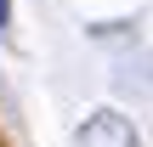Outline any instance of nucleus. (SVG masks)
Masks as SVG:
<instances>
[{"instance_id": "obj_3", "label": "nucleus", "mask_w": 153, "mask_h": 147, "mask_svg": "<svg viewBox=\"0 0 153 147\" xmlns=\"http://www.w3.org/2000/svg\"><path fill=\"white\" fill-rule=\"evenodd\" d=\"M0 147H6V142H0Z\"/></svg>"}, {"instance_id": "obj_2", "label": "nucleus", "mask_w": 153, "mask_h": 147, "mask_svg": "<svg viewBox=\"0 0 153 147\" xmlns=\"http://www.w3.org/2000/svg\"><path fill=\"white\" fill-rule=\"evenodd\" d=\"M0 28H11V0H0Z\"/></svg>"}, {"instance_id": "obj_1", "label": "nucleus", "mask_w": 153, "mask_h": 147, "mask_svg": "<svg viewBox=\"0 0 153 147\" xmlns=\"http://www.w3.org/2000/svg\"><path fill=\"white\" fill-rule=\"evenodd\" d=\"M79 147H136L131 119H119V113H91L85 130H79Z\"/></svg>"}]
</instances>
